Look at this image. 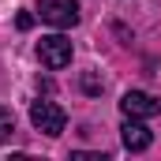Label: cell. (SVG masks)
Instances as JSON below:
<instances>
[{
  "instance_id": "cell-1",
  "label": "cell",
  "mask_w": 161,
  "mask_h": 161,
  "mask_svg": "<svg viewBox=\"0 0 161 161\" xmlns=\"http://www.w3.org/2000/svg\"><path fill=\"white\" fill-rule=\"evenodd\" d=\"M30 124L45 131L49 139H56V135H64V127H68V116H64V109L56 105V101H34L30 105Z\"/></svg>"
},
{
  "instance_id": "cell-2",
  "label": "cell",
  "mask_w": 161,
  "mask_h": 161,
  "mask_svg": "<svg viewBox=\"0 0 161 161\" xmlns=\"http://www.w3.org/2000/svg\"><path fill=\"white\" fill-rule=\"evenodd\" d=\"M38 56H41V64L49 71H60V68L71 64V41L64 38V34H45L38 41Z\"/></svg>"
},
{
  "instance_id": "cell-6",
  "label": "cell",
  "mask_w": 161,
  "mask_h": 161,
  "mask_svg": "<svg viewBox=\"0 0 161 161\" xmlns=\"http://www.w3.org/2000/svg\"><path fill=\"white\" fill-rule=\"evenodd\" d=\"M11 135H15V113L0 105V142H11Z\"/></svg>"
},
{
  "instance_id": "cell-3",
  "label": "cell",
  "mask_w": 161,
  "mask_h": 161,
  "mask_svg": "<svg viewBox=\"0 0 161 161\" xmlns=\"http://www.w3.org/2000/svg\"><path fill=\"white\" fill-rule=\"evenodd\" d=\"M38 15L49 26L68 30V26L79 23V4H75V0H38Z\"/></svg>"
},
{
  "instance_id": "cell-9",
  "label": "cell",
  "mask_w": 161,
  "mask_h": 161,
  "mask_svg": "<svg viewBox=\"0 0 161 161\" xmlns=\"http://www.w3.org/2000/svg\"><path fill=\"white\" fill-rule=\"evenodd\" d=\"M75 161H105V154H71Z\"/></svg>"
},
{
  "instance_id": "cell-7",
  "label": "cell",
  "mask_w": 161,
  "mask_h": 161,
  "mask_svg": "<svg viewBox=\"0 0 161 161\" xmlns=\"http://www.w3.org/2000/svg\"><path fill=\"white\" fill-rule=\"evenodd\" d=\"M82 90H86V94H101V79H97L94 71H82Z\"/></svg>"
},
{
  "instance_id": "cell-5",
  "label": "cell",
  "mask_w": 161,
  "mask_h": 161,
  "mask_svg": "<svg viewBox=\"0 0 161 161\" xmlns=\"http://www.w3.org/2000/svg\"><path fill=\"white\" fill-rule=\"evenodd\" d=\"M120 139H124V146H127L131 154H142V150H150V142H154V131H150L146 124H139L135 116H127V124L120 127Z\"/></svg>"
},
{
  "instance_id": "cell-8",
  "label": "cell",
  "mask_w": 161,
  "mask_h": 161,
  "mask_svg": "<svg viewBox=\"0 0 161 161\" xmlns=\"http://www.w3.org/2000/svg\"><path fill=\"white\" fill-rule=\"evenodd\" d=\"M15 23H19V30H30V26H34V15H30V11H23Z\"/></svg>"
},
{
  "instance_id": "cell-4",
  "label": "cell",
  "mask_w": 161,
  "mask_h": 161,
  "mask_svg": "<svg viewBox=\"0 0 161 161\" xmlns=\"http://www.w3.org/2000/svg\"><path fill=\"white\" fill-rule=\"evenodd\" d=\"M120 113L124 116H135V120H146V116H158L161 113V101L142 94V90H127L120 97Z\"/></svg>"
}]
</instances>
